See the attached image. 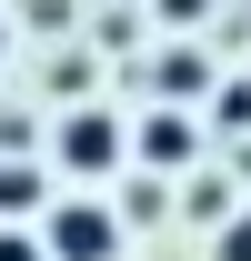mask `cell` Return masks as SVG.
Instances as JSON below:
<instances>
[{"label":"cell","mask_w":251,"mask_h":261,"mask_svg":"<svg viewBox=\"0 0 251 261\" xmlns=\"http://www.w3.org/2000/svg\"><path fill=\"white\" fill-rule=\"evenodd\" d=\"M0 261H51V241L40 231H0Z\"/></svg>","instance_id":"obj_6"},{"label":"cell","mask_w":251,"mask_h":261,"mask_svg":"<svg viewBox=\"0 0 251 261\" xmlns=\"http://www.w3.org/2000/svg\"><path fill=\"white\" fill-rule=\"evenodd\" d=\"M0 211H40V171L31 161H0Z\"/></svg>","instance_id":"obj_5"},{"label":"cell","mask_w":251,"mask_h":261,"mask_svg":"<svg viewBox=\"0 0 251 261\" xmlns=\"http://www.w3.org/2000/svg\"><path fill=\"white\" fill-rule=\"evenodd\" d=\"M40 241H51V261H111L121 251V221H111L101 201H61V211L40 221Z\"/></svg>","instance_id":"obj_1"},{"label":"cell","mask_w":251,"mask_h":261,"mask_svg":"<svg viewBox=\"0 0 251 261\" xmlns=\"http://www.w3.org/2000/svg\"><path fill=\"white\" fill-rule=\"evenodd\" d=\"M131 151H141V161H151V171H191V161H201V121H191L181 100H161L151 121L131 130Z\"/></svg>","instance_id":"obj_2"},{"label":"cell","mask_w":251,"mask_h":261,"mask_svg":"<svg viewBox=\"0 0 251 261\" xmlns=\"http://www.w3.org/2000/svg\"><path fill=\"white\" fill-rule=\"evenodd\" d=\"M201 10H211V0H161V20H171V31H191Z\"/></svg>","instance_id":"obj_8"},{"label":"cell","mask_w":251,"mask_h":261,"mask_svg":"<svg viewBox=\"0 0 251 261\" xmlns=\"http://www.w3.org/2000/svg\"><path fill=\"white\" fill-rule=\"evenodd\" d=\"M161 91H171V100L211 91V61H201V50H171V61H161Z\"/></svg>","instance_id":"obj_4"},{"label":"cell","mask_w":251,"mask_h":261,"mask_svg":"<svg viewBox=\"0 0 251 261\" xmlns=\"http://www.w3.org/2000/svg\"><path fill=\"white\" fill-rule=\"evenodd\" d=\"M121 141L131 130L111 121V111H70L61 121V171H81V181H91V171H121Z\"/></svg>","instance_id":"obj_3"},{"label":"cell","mask_w":251,"mask_h":261,"mask_svg":"<svg viewBox=\"0 0 251 261\" xmlns=\"http://www.w3.org/2000/svg\"><path fill=\"white\" fill-rule=\"evenodd\" d=\"M0 61H10V20H0Z\"/></svg>","instance_id":"obj_9"},{"label":"cell","mask_w":251,"mask_h":261,"mask_svg":"<svg viewBox=\"0 0 251 261\" xmlns=\"http://www.w3.org/2000/svg\"><path fill=\"white\" fill-rule=\"evenodd\" d=\"M221 261H251V221H221Z\"/></svg>","instance_id":"obj_7"}]
</instances>
